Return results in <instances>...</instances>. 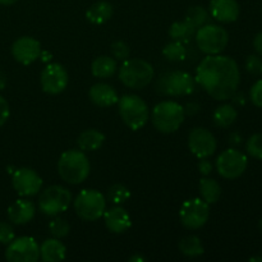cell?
Instances as JSON below:
<instances>
[{
    "label": "cell",
    "mask_w": 262,
    "mask_h": 262,
    "mask_svg": "<svg viewBox=\"0 0 262 262\" xmlns=\"http://www.w3.org/2000/svg\"><path fill=\"white\" fill-rule=\"evenodd\" d=\"M194 79L212 99L225 101L232 99L239 87V67L229 56L207 55L197 67Z\"/></svg>",
    "instance_id": "6da1fadb"
},
{
    "label": "cell",
    "mask_w": 262,
    "mask_h": 262,
    "mask_svg": "<svg viewBox=\"0 0 262 262\" xmlns=\"http://www.w3.org/2000/svg\"><path fill=\"white\" fill-rule=\"evenodd\" d=\"M91 165L83 151L68 150L63 152L58 161V173L69 184L83 183L90 176Z\"/></svg>",
    "instance_id": "7a4b0ae2"
},
{
    "label": "cell",
    "mask_w": 262,
    "mask_h": 262,
    "mask_svg": "<svg viewBox=\"0 0 262 262\" xmlns=\"http://www.w3.org/2000/svg\"><path fill=\"white\" fill-rule=\"evenodd\" d=\"M154 78V68L143 59H125L119 68V79L125 87L133 90L145 89Z\"/></svg>",
    "instance_id": "3957f363"
},
{
    "label": "cell",
    "mask_w": 262,
    "mask_h": 262,
    "mask_svg": "<svg viewBox=\"0 0 262 262\" xmlns=\"http://www.w3.org/2000/svg\"><path fill=\"white\" fill-rule=\"evenodd\" d=\"M184 107L176 101H161L152 109L151 120L159 132L173 133L184 120Z\"/></svg>",
    "instance_id": "277c9868"
},
{
    "label": "cell",
    "mask_w": 262,
    "mask_h": 262,
    "mask_svg": "<svg viewBox=\"0 0 262 262\" xmlns=\"http://www.w3.org/2000/svg\"><path fill=\"white\" fill-rule=\"evenodd\" d=\"M119 114L123 122L132 130H138L146 125L150 118L148 106L137 95H124L118 100Z\"/></svg>",
    "instance_id": "5b68a950"
},
{
    "label": "cell",
    "mask_w": 262,
    "mask_h": 262,
    "mask_svg": "<svg viewBox=\"0 0 262 262\" xmlns=\"http://www.w3.org/2000/svg\"><path fill=\"white\" fill-rule=\"evenodd\" d=\"M155 89L159 94L165 96H187L194 92L196 79L187 72H166L159 77Z\"/></svg>",
    "instance_id": "8992f818"
},
{
    "label": "cell",
    "mask_w": 262,
    "mask_h": 262,
    "mask_svg": "<svg viewBox=\"0 0 262 262\" xmlns=\"http://www.w3.org/2000/svg\"><path fill=\"white\" fill-rule=\"evenodd\" d=\"M74 211L86 222H95L106 210L105 197L96 189H82L74 200Z\"/></svg>",
    "instance_id": "52a82bcc"
},
{
    "label": "cell",
    "mask_w": 262,
    "mask_h": 262,
    "mask_svg": "<svg viewBox=\"0 0 262 262\" xmlns=\"http://www.w3.org/2000/svg\"><path fill=\"white\" fill-rule=\"evenodd\" d=\"M196 43L202 53L207 55L220 54L228 45L229 35L227 30L217 25H205L197 30Z\"/></svg>",
    "instance_id": "ba28073f"
},
{
    "label": "cell",
    "mask_w": 262,
    "mask_h": 262,
    "mask_svg": "<svg viewBox=\"0 0 262 262\" xmlns=\"http://www.w3.org/2000/svg\"><path fill=\"white\" fill-rule=\"evenodd\" d=\"M71 201L72 194L66 187L50 186L41 193L38 199V209L48 216H58L68 210Z\"/></svg>",
    "instance_id": "9c48e42d"
},
{
    "label": "cell",
    "mask_w": 262,
    "mask_h": 262,
    "mask_svg": "<svg viewBox=\"0 0 262 262\" xmlns=\"http://www.w3.org/2000/svg\"><path fill=\"white\" fill-rule=\"evenodd\" d=\"M210 216V205L202 199H189L179 210V219L187 229H200Z\"/></svg>",
    "instance_id": "30bf717a"
},
{
    "label": "cell",
    "mask_w": 262,
    "mask_h": 262,
    "mask_svg": "<svg viewBox=\"0 0 262 262\" xmlns=\"http://www.w3.org/2000/svg\"><path fill=\"white\" fill-rule=\"evenodd\" d=\"M247 165V156L237 148H228L223 151L216 160L217 173L225 179L239 178L246 171Z\"/></svg>",
    "instance_id": "8fae6325"
},
{
    "label": "cell",
    "mask_w": 262,
    "mask_h": 262,
    "mask_svg": "<svg viewBox=\"0 0 262 262\" xmlns=\"http://www.w3.org/2000/svg\"><path fill=\"white\" fill-rule=\"evenodd\" d=\"M9 262H36L40 258V247L31 237L14 238L5 250Z\"/></svg>",
    "instance_id": "7c38bea8"
},
{
    "label": "cell",
    "mask_w": 262,
    "mask_h": 262,
    "mask_svg": "<svg viewBox=\"0 0 262 262\" xmlns=\"http://www.w3.org/2000/svg\"><path fill=\"white\" fill-rule=\"evenodd\" d=\"M69 82L68 72L58 63L48 64L41 72L40 83L43 92L49 95L61 94L67 89Z\"/></svg>",
    "instance_id": "4fadbf2b"
},
{
    "label": "cell",
    "mask_w": 262,
    "mask_h": 262,
    "mask_svg": "<svg viewBox=\"0 0 262 262\" xmlns=\"http://www.w3.org/2000/svg\"><path fill=\"white\" fill-rule=\"evenodd\" d=\"M188 147L199 159H209L216 151L217 142L209 129L202 127L193 128L188 136Z\"/></svg>",
    "instance_id": "5bb4252c"
},
{
    "label": "cell",
    "mask_w": 262,
    "mask_h": 262,
    "mask_svg": "<svg viewBox=\"0 0 262 262\" xmlns=\"http://www.w3.org/2000/svg\"><path fill=\"white\" fill-rule=\"evenodd\" d=\"M12 184L14 191L22 197L35 196L42 187V179L30 168H20L13 173Z\"/></svg>",
    "instance_id": "9a60e30c"
},
{
    "label": "cell",
    "mask_w": 262,
    "mask_h": 262,
    "mask_svg": "<svg viewBox=\"0 0 262 262\" xmlns=\"http://www.w3.org/2000/svg\"><path fill=\"white\" fill-rule=\"evenodd\" d=\"M12 55L18 63L23 66L32 64L41 55V43L36 38L23 36L13 42Z\"/></svg>",
    "instance_id": "2e32d148"
},
{
    "label": "cell",
    "mask_w": 262,
    "mask_h": 262,
    "mask_svg": "<svg viewBox=\"0 0 262 262\" xmlns=\"http://www.w3.org/2000/svg\"><path fill=\"white\" fill-rule=\"evenodd\" d=\"M239 13L241 8L237 0H211L210 3V14L219 22H235Z\"/></svg>",
    "instance_id": "e0dca14e"
},
{
    "label": "cell",
    "mask_w": 262,
    "mask_h": 262,
    "mask_svg": "<svg viewBox=\"0 0 262 262\" xmlns=\"http://www.w3.org/2000/svg\"><path fill=\"white\" fill-rule=\"evenodd\" d=\"M104 220L107 230L114 233V234H122V233L127 232L132 225L129 214L120 205L109 210H105Z\"/></svg>",
    "instance_id": "ac0fdd59"
},
{
    "label": "cell",
    "mask_w": 262,
    "mask_h": 262,
    "mask_svg": "<svg viewBox=\"0 0 262 262\" xmlns=\"http://www.w3.org/2000/svg\"><path fill=\"white\" fill-rule=\"evenodd\" d=\"M36 206L28 200H17L8 207V217L13 224L23 225L30 223L35 217Z\"/></svg>",
    "instance_id": "d6986e66"
},
{
    "label": "cell",
    "mask_w": 262,
    "mask_h": 262,
    "mask_svg": "<svg viewBox=\"0 0 262 262\" xmlns=\"http://www.w3.org/2000/svg\"><path fill=\"white\" fill-rule=\"evenodd\" d=\"M89 97L96 106L107 107L117 104L119 96L113 86L107 83H96L90 89Z\"/></svg>",
    "instance_id": "ffe728a7"
},
{
    "label": "cell",
    "mask_w": 262,
    "mask_h": 262,
    "mask_svg": "<svg viewBox=\"0 0 262 262\" xmlns=\"http://www.w3.org/2000/svg\"><path fill=\"white\" fill-rule=\"evenodd\" d=\"M67 256V248L58 238L43 241L40 246V258L45 262L63 261Z\"/></svg>",
    "instance_id": "44dd1931"
},
{
    "label": "cell",
    "mask_w": 262,
    "mask_h": 262,
    "mask_svg": "<svg viewBox=\"0 0 262 262\" xmlns=\"http://www.w3.org/2000/svg\"><path fill=\"white\" fill-rule=\"evenodd\" d=\"M112 17L113 5L107 2H96L86 12V19L92 25H104Z\"/></svg>",
    "instance_id": "7402d4cb"
},
{
    "label": "cell",
    "mask_w": 262,
    "mask_h": 262,
    "mask_svg": "<svg viewBox=\"0 0 262 262\" xmlns=\"http://www.w3.org/2000/svg\"><path fill=\"white\" fill-rule=\"evenodd\" d=\"M105 136L97 129H86L77 138V145L82 151H96L104 145Z\"/></svg>",
    "instance_id": "603a6c76"
},
{
    "label": "cell",
    "mask_w": 262,
    "mask_h": 262,
    "mask_svg": "<svg viewBox=\"0 0 262 262\" xmlns=\"http://www.w3.org/2000/svg\"><path fill=\"white\" fill-rule=\"evenodd\" d=\"M238 118V112L233 105L224 104L216 107L212 114L214 124L219 128H229L235 123Z\"/></svg>",
    "instance_id": "cb8c5ba5"
},
{
    "label": "cell",
    "mask_w": 262,
    "mask_h": 262,
    "mask_svg": "<svg viewBox=\"0 0 262 262\" xmlns=\"http://www.w3.org/2000/svg\"><path fill=\"white\" fill-rule=\"evenodd\" d=\"M117 61L114 58H110L107 55L97 56L94 61H92L91 71L94 77L96 78H109L117 71Z\"/></svg>",
    "instance_id": "d4e9b609"
},
{
    "label": "cell",
    "mask_w": 262,
    "mask_h": 262,
    "mask_svg": "<svg viewBox=\"0 0 262 262\" xmlns=\"http://www.w3.org/2000/svg\"><path fill=\"white\" fill-rule=\"evenodd\" d=\"M197 32V28L192 26L191 23L184 20H178L174 22L169 28V36L171 40L179 41V42H189L194 37Z\"/></svg>",
    "instance_id": "484cf974"
},
{
    "label": "cell",
    "mask_w": 262,
    "mask_h": 262,
    "mask_svg": "<svg viewBox=\"0 0 262 262\" xmlns=\"http://www.w3.org/2000/svg\"><path fill=\"white\" fill-rule=\"evenodd\" d=\"M199 189L202 200L209 205L216 204L222 196V187L215 179L202 178L199 183Z\"/></svg>",
    "instance_id": "4316f807"
},
{
    "label": "cell",
    "mask_w": 262,
    "mask_h": 262,
    "mask_svg": "<svg viewBox=\"0 0 262 262\" xmlns=\"http://www.w3.org/2000/svg\"><path fill=\"white\" fill-rule=\"evenodd\" d=\"M178 248L187 257H199L205 252L201 239L196 235H188V237L182 238L178 243Z\"/></svg>",
    "instance_id": "83f0119b"
},
{
    "label": "cell",
    "mask_w": 262,
    "mask_h": 262,
    "mask_svg": "<svg viewBox=\"0 0 262 262\" xmlns=\"http://www.w3.org/2000/svg\"><path fill=\"white\" fill-rule=\"evenodd\" d=\"M210 19V14L205 8L200 7V5H194V7L188 8L186 13V20L191 23L192 26L199 30L202 26L207 25Z\"/></svg>",
    "instance_id": "f1b7e54d"
},
{
    "label": "cell",
    "mask_w": 262,
    "mask_h": 262,
    "mask_svg": "<svg viewBox=\"0 0 262 262\" xmlns=\"http://www.w3.org/2000/svg\"><path fill=\"white\" fill-rule=\"evenodd\" d=\"M163 55L169 61H182L187 56V49L184 48L183 42L174 41L164 46Z\"/></svg>",
    "instance_id": "f546056e"
},
{
    "label": "cell",
    "mask_w": 262,
    "mask_h": 262,
    "mask_svg": "<svg viewBox=\"0 0 262 262\" xmlns=\"http://www.w3.org/2000/svg\"><path fill=\"white\" fill-rule=\"evenodd\" d=\"M107 197L112 202L117 205H122L127 202L130 197V191L123 184H114L107 191Z\"/></svg>",
    "instance_id": "4dcf8cb0"
},
{
    "label": "cell",
    "mask_w": 262,
    "mask_h": 262,
    "mask_svg": "<svg viewBox=\"0 0 262 262\" xmlns=\"http://www.w3.org/2000/svg\"><path fill=\"white\" fill-rule=\"evenodd\" d=\"M69 230H71V227L63 217H55L49 224V232L54 238H58V239L67 237L69 234Z\"/></svg>",
    "instance_id": "1f68e13d"
},
{
    "label": "cell",
    "mask_w": 262,
    "mask_h": 262,
    "mask_svg": "<svg viewBox=\"0 0 262 262\" xmlns=\"http://www.w3.org/2000/svg\"><path fill=\"white\" fill-rule=\"evenodd\" d=\"M246 151L252 158L262 160V133H255L248 138L246 143Z\"/></svg>",
    "instance_id": "d6a6232c"
},
{
    "label": "cell",
    "mask_w": 262,
    "mask_h": 262,
    "mask_svg": "<svg viewBox=\"0 0 262 262\" xmlns=\"http://www.w3.org/2000/svg\"><path fill=\"white\" fill-rule=\"evenodd\" d=\"M110 51H112V55L118 60H125L130 55L129 45L124 41H114L110 46Z\"/></svg>",
    "instance_id": "836d02e7"
},
{
    "label": "cell",
    "mask_w": 262,
    "mask_h": 262,
    "mask_svg": "<svg viewBox=\"0 0 262 262\" xmlns=\"http://www.w3.org/2000/svg\"><path fill=\"white\" fill-rule=\"evenodd\" d=\"M246 69L253 76L262 74V59L258 55H250L246 60Z\"/></svg>",
    "instance_id": "e575fe53"
},
{
    "label": "cell",
    "mask_w": 262,
    "mask_h": 262,
    "mask_svg": "<svg viewBox=\"0 0 262 262\" xmlns=\"http://www.w3.org/2000/svg\"><path fill=\"white\" fill-rule=\"evenodd\" d=\"M14 238V229L12 228V225L9 223L0 222V243L8 246Z\"/></svg>",
    "instance_id": "d590c367"
},
{
    "label": "cell",
    "mask_w": 262,
    "mask_h": 262,
    "mask_svg": "<svg viewBox=\"0 0 262 262\" xmlns=\"http://www.w3.org/2000/svg\"><path fill=\"white\" fill-rule=\"evenodd\" d=\"M250 99L255 106L262 107V79H258V81L251 87Z\"/></svg>",
    "instance_id": "8d00e7d4"
},
{
    "label": "cell",
    "mask_w": 262,
    "mask_h": 262,
    "mask_svg": "<svg viewBox=\"0 0 262 262\" xmlns=\"http://www.w3.org/2000/svg\"><path fill=\"white\" fill-rule=\"evenodd\" d=\"M9 115H10L9 105H8L7 100H5L4 97L0 96V127L7 123Z\"/></svg>",
    "instance_id": "74e56055"
},
{
    "label": "cell",
    "mask_w": 262,
    "mask_h": 262,
    "mask_svg": "<svg viewBox=\"0 0 262 262\" xmlns=\"http://www.w3.org/2000/svg\"><path fill=\"white\" fill-rule=\"evenodd\" d=\"M199 170L202 176H209L212 171V164L207 159H200Z\"/></svg>",
    "instance_id": "f35d334b"
},
{
    "label": "cell",
    "mask_w": 262,
    "mask_h": 262,
    "mask_svg": "<svg viewBox=\"0 0 262 262\" xmlns=\"http://www.w3.org/2000/svg\"><path fill=\"white\" fill-rule=\"evenodd\" d=\"M253 48L260 55H262V32L256 35L255 40H253Z\"/></svg>",
    "instance_id": "ab89813d"
},
{
    "label": "cell",
    "mask_w": 262,
    "mask_h": 262,
    "mask_svg": "<svg viewBox=\"0 0 262 262\" xmlns=\"http://www.w3.org/2000/svg\"><path fill=\"white\" fill-rule=\"evenodd\" d=\"M199 105L197 104H188L186 107H184V114H188V115H193L199 112Z\"/></svg>",
    "instance_id": "60d3db41"
},
{
    "label": "cell",
    "mask_w": 262,
    "mask_h": 262,
    "mask_svg": "<svg viewBox=\"0 0 262 262\" xmlns=\"http://www.w3.org/2000/svg\"><path fill=\"white\" fill-rule=\"evenodd\" d=\"M242 137H241V135H238V133H233L232 136H230V140L229 142L232 143V145H239L241 142H242Z\"/></svg>",
    "instance_id": "b9f144b4"
},
{
    "label": "cell",
    "mask_w": 262,
    "mask_h": 262,
    "mask_svg": "<svg viewBox=\"0 0 262 262\" xmlns=\"http://www.w3.org/2000/svg\"><path fill=\"white\" fill-rule=\"evenodd\" d=\"M5 86H7V77H5V74L3 72H0V91L4 90Z\"/></svg>",
    "instance_id": "7bdbcfd3"
},
{
    "label": "cell",
    "mask_w": 262,
    "mask_h": 262,
    "mask_svg": "<svg viewBox=\"0 0 262 262\" xmlns=\"http://www.w3.org/2000/svg\"><path fill=\"white\" fill-rule=\"evenodd\" d=\"M18 0H0V4L2 5H12L14 3H17Z\"/></svg>",
    "instance_id": "ee69618b"
},
{
    "label": "cell",
    "mask_w": 262,
    "mask_h": 262,
    "mask_svg": "<svg viewBox=\"0 0 262 262\" xmlns=\"http://www.w3.org/2000/svg\"><path fill=\"white\" fill-rule=\"evenodd\" d=\"M129 261L130 262H133V261H143V257H141L140 255H136V256H133V257H130Z\"/></svg>",
    "instance_id": "f6af8a7d"
},
{
    "label": "cell",
    "mask_w": 262,
    "mask_h": 262,
    "mask_svg": "<svg viewBox=\"0 0 262 262\" xmlns=\"http://www.w3.org/2000/svg\"><path fill=\"white\" fill-rule=\"evenodd\" d=\"M250 261H262V257H252L250 258Z\"/></svg>",
    "instance_id": "bcb514c9"
},
{
    "label": "cell",
    "mask_w": 262,
    "mask_h": 262,
    "mask_svg": "<svg viewBox=\"0 0 262 262\" xmlns=\"http://www.w3.org/2000/svg\"><path fill=\"white\" fill-rule=\"evenodd\" d=\"M258 227H260V229H261V232H262V219L260 220V223H258Z\"/></svg>",
    "instance_id": "7dc6e473"
}]
</instances>
